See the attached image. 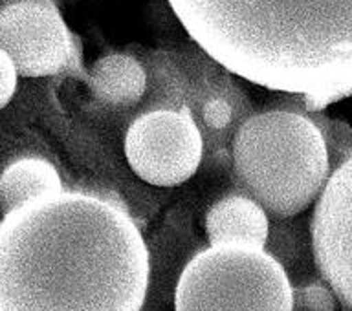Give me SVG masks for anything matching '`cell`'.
Segmentation results:
<instances>
[{
  "label": "cell",
  "mask_w": 352,
  "mask_h": 311,
  "mask_svg": "<svg viewBox=\"0 0 352 311\" xmlns=\"http://www.w3.org/2000/svg\"><path fill=\"white\" fill-rule=\"evenodd\" d=\"M147 244L125 209L59 191L0 222V311H142Z\"/></svg>",
  "instance_id": "cell-1"
},
{
  "label": "cell",
  "mask_w": 352,
  "mask_h": 311,
  "mask_svg": "<svg viewBox=\"0 0 352 311\" xmlns=\"http://www.w3.org/2000/svg\"><path fill=\"white\" fill-rule=\"evenodd\" d=\"M204 137L187 108H158L132 121L125 158L148 185L176 187L191 180L202 163Z\"/></svg>",
  "instance_id": "cell-5"
},
{
  "label": "cell",
  "mask_w": 352,
  "mask_h": 311,
  "mask_svg": "<svg viewBox=\"0 0 352 311\" xmlns=\"http://www.w3.org/2000/svg\"><path fill=\"white\" fill-rule=\"evenodd\" d=\"M197 103L200 125L213 134L239 128L244 123L241 121V117L246 110V101H244L241 90L233 87L228 79L206 87L202 92H198Z\"/></svg>",
  "instance_id": "cell-11"
},
{
  "label": "cell",
  "mask_w": 352,
  "mask_h": 311,
  "mask_svg": "<svg viewBox=\"0 0 352 311\" xmlns=\"http://www.w3.org/2000/svg\"><path fill=\"white\" fill-rule=\"evenodd\" d=\"M175 311H294V288L264 247L219 244L186 264Z\"/></svg>",
  "instance_id": "cell-4"
},
{
  "label": "cell",
  "mask_w": 352,
  "mask_h": 311,
  "mask_svg": "<svg viewBox=\"0 0 352 311\" xmlns=\"http://www.w3.org/2000/svg\"><path fill=\"white\" fill-rule=\"evenodd\" d=\"M63 191L59 170L43 158H22L0 174V213L10 214L22 205Z\"/></svg>",
  "instance_id": "cell-10"
},
{
  "label": "cell",
  "mask_w": 352,
  "mask_h": 311,
  "mask_svg": "<svg viewBox=\"0 0 352 311\" xmlns=\"http://www.w3.org/2000/svg\"><path fill=\"white\" fill-rule=\"evenodd\" d=\"M0 49L19 76H60L79 68L77 41L54 0H4L0 4Z\"/></svg>",
  "instance_id": "cell-6"
},
{
  "label": "cell",
  "mask_w": 352,
  "mask_h": 311,
  "mask_svg": "<svg viewBox=\"0 0 352 311\" xmlns=\"http://www.w3.org/2000/svg\"><path fill=\"white\" fill-rule=\"evenodd\" d=\"M198 48L275 92L352 88V0H167Z\"/></svg>",
  "instance_id": "cell-2"
},
{
  "label": "cell",
  "mask_w": 352,
  "mask_h": 311,
  "mask_svg": "<svg viewBox=\"0 0 352 311\" xmlns=\"http://www.w3.org/2000/svg\"><path fill=\"white\" fill-rule=\"evenodd\" d=\"M310 229L319 273L341 306L352 311V156L330 174Z\"/></svg>",
  "instance_id": "cell-7"
},
{
  "label": "cell",
  "mask_w": 352,
  "mask_h": 311,
  "mask_svg": "<svg viewBox=\"0 0 352 311\" xmlns=\"http://www.w3.org/2000/svg\"><path fill=\"white\" fill-rule=\"evenodd\" d=\"M231 161L248 196L277 220L318 202L332 174L323 132L297 110L250 115L236 128Z\"/></svg>",
  "instance_id": "cell-3"
},
{
  "label": "cell",
  "mask_w": 352,
  "mask_h": 311,
  "mask_svg": "<svg viewBox=\"0 0 352 311\" xmlns=\"http://www.w3.org/2000/svg\"><path fill=\"white\" fill-rule=\"evenodd\" d=\"M94 97L109 106L129 108L147 92L145 66L129 54H109L99 57L87 76Z\"/></svg>",
  "instance_id": "cell-9"
},
{
  "label": "cell",
  "mask_w": 352,
  "mask_h": 311,
  "mask_svg": "<svg viewBox=\"0 0 352 311\" xmlns=\"http://www.w3.org/2000/svg\"><path fill=\"white\" fill-rule=\"evenodd\" d=\"M336 295L327 282H310L294 290V304H301L307 311H334Z\"/></svg>",
  "instance_id": "cell-12"
},
{
  "label": "cell",
  "mask_w": 352,
  "mask_h": 311,
  "mask_svg": "<svg viewBox=\"0 0 352 311\" xmlns=\"http://www.w3.org/2000/svg\"><path fill=\"white\" fill-rule=\"evenodd\" d=\"M206 235L211 246L250 244L264 247L270 236L268 213L253 198L230 194L206 214Z\"/></svg>",
  "instance_id": "cell-8"
},
{
  "label": "cell",
  "mask_w": 352,
  "mask_h": 311,
  "mask_svg": "<svg viewBox=\"0 0 352 311\" xmlns=\"http://www.w3.org/2000/svg\"><path fill=\"white\" fill-rule=\"evenodd\" d=\"M19 71H16L10 55L0 49V110L10 103L16 92Z\"/></svg>",
  "instance_id": "cell-13"
},
{
  "label": "cell",
  "mask_w": 352,
  "mask_h": 311,
  "mask_svg": "<svg viewBox=\"0 0 352 311\" xmlns=\"http://www.w3.org/2000/svg\"><path fill=\"white\" fill-rule=\"evenodd\" d=\"M352 88H345V90H332V92H319V93H305L299 95L301 99V108L305 112H314L319 114L324 108H329L330 104L340 103L343 99L351 97Z\"/></svg>",
  "instance_id": "cell-14"
}]
</instances>
